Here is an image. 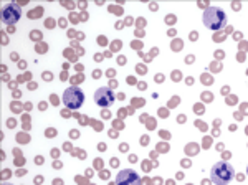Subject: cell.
<instances>
[{
    "label": "cell",
    "instance_id": "1",
    "mask_svg": "<svg viewBox=\"0 0 248 185\" xmlns=\"http://www.w3.org/2000/svg\"><path fill=\"white\" fill-rule=\"evenodd\" d=\"M203 25L210 30H220L222 27L227 25V15L225 12L218 7H209L203 12Z\"/></svg>",
    "mask_w": 248,
    "mask_h": 185
},
{
    "label": "cell",
    "instance_id": "2",
    "mask_svg": "<svg viewBox=\"0 0 248 185\" xmlns=\"http://www.w3.org/2000/svg\"><path fill=\"white\" fill-rule=\"evenodd\" d=\"M233 167L229 162H217L210 170V179L215 185H227L233 179Z\"/></svg>",
    "mask_w": 248,
    "mask_h": 185
},
{
    "label": "cell",
    "instance_id": "3",
    "mask_svg": "<svg viewBox=\"0 0 248 185\" xmlns=\"http://www.w3.org/2000/svg\"><path fill=\"white\" fill-rule=\"evenodd\" d=\"M83 101H85V94H83V91L77 86H70L63 92V103H65V106H68L70 109H78V108H81Z\"/></svg>",
    "mask_w": 248,
    "mask_h": 185
},
{
    "label": "cell",
    "instance_id": "4",
    "mask_svg": "<svg viewBox=\"0 0 248 185\" xmlns=\"http://www.w3.org/2000/svg\"><path fill=\"white\" fill-rule=\"evenodd\" d=\"M141 180H139V175L136 174L131 169H124L116 177V185H139Z\"/></svg>",
    "mask_w": 248,
    "mask_h": 185
},
{
    "label": "cell",
    "instance_id": "5",
    "mask_svg": "<svg viewBox=\"0 0 248 185\" xmlns=\"http://www.w3.org/2000/svg\"><path fill=\"white\" fill-rule=\"evenodd\" d=\"M114 101V94L109 88H99L96 90L94 92V103L101 108H106V106H111Z\"/></svg>",
    "mask_w": 248,
    "mask_h": 185
},
{
    "label": "cell",
    "instance_id": "6",
    "mask_svg": "<svg viewBox=\"0 0 248 185\" xmlns=\"http://www.w3.org/2000/svg\"><path fill=\"white\" fill-rule=\"evenodd\" d=\"M2 20H3V23H7V25H14V23H17L18 20H20V10H18V7L7 5L5 9H3Z\"/></svg>",
    "mask_w": 248,
    "mask_h": 185
},
{
    "label": "cell",
    "instance_id": "7",
    "mask_svg": "<svg viewBox=\"0 0 248 185\" xmlns=\"http://www.w3.org/2000/svg\"><path fill=\"white\" fill-rule=\"evenodd\" d=\"M247 174H248V167H247Z\"/></svg>",
    "mask_w": 248,
    "mask_h": 185
}]
</instances>
